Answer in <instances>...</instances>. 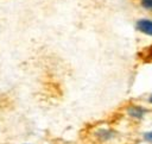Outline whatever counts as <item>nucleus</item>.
Here are the masks:
<instances>
[{"label":"nucleus","mask_w":152,"mask_h":144,"mask_svg":"<svg viewBox=\"0 0 152 144\" xmlns=\"http://www.w3.org/2000/svg\"><path fill=\"white\" fill-rule=\"evenodd\" d=\"M137 30L147 36H152V20L150 19H140L137 21Z\"/></svg>","instance_id":"f257e3e1"},{"label":"nucleus","mask_w":152,"mask_h":144,"mask_svg":"<svg viewBox=\"0 0 152 144\" xmlns=\"http://www.w3.org/2000/svg\"><path fill=\"white\" fill-rule=\"evenodd\" d=\"M146 109L141 106H138V105H133V106H129L127 108V113L129 117L134 118V119H142L146 114Z\"/></svg>","instance_id":"f03ea898"},{"label":"nucleus","mask_w":152,"mask_h":144,"mask_svg":"<svg viewBox=\"0 0 152 144\" xmlns=\"http://www.w3.org/2000/svg\"><path fill=\"white\" fill-rule=\"evenodd\" d=\"M97 136H99L102 140H107V139H109V138L113 137V132L109 131V130H101V131H99Z\"/></svg>","instance_id":"7ed1b4c3"},{"label":"nucleus","mask_w":152,"mask_h":144,"mask_svg":"<svg viewBox=\"0 0 152 144\" xmlns=\"http://www.w3.org/2000/svg\"><path fill=\"white\" fill-rule=\"evenodd\" d=\"M141 55H142V58H144V60H152V45H151L150 48L145 49V50L141 52Z\"/></svg>","instance_id":"20e7f679"},{"label":"nucleus","mask_w":152,"mask_h":144,"mask_svg":"<svg viewBox=\"0 0 152 144\" xmlns=\"http://www.w3.org/2000/svg\"><path fill=\"white\" fill-rule=\"evenodd\" d=\"M140 4L144 8L152 11V0H140Z\"/></svg>","instance_id":"39448f33"},{"label":"nucleus","mask_w":152,"mask_h":144,"mask_svg":"<svg viewBox=\"0 0 152 144\" xmlns=\"http://www.w3.org/2000/svg\"><path fill=\"white\" fill-rule=\"evenodd\" d=\"M144 139H145L147 143L152 144V130L148 131V132H145V133H144Z\"/></svg>","instance_id":"423d86ee"},{"label":"nucleus","mask_w":152,"mask_h":144,"mask_svg":"<svg viewBox=\"0 0 152 144\" xmlns=\"http://www.w3.org/2000/svg\"><path fill=\"white\" fill-rule=\"evenodd\" d=\"M148 101H150V102H151V104H152V94H151V95H150V98H148Z\"/></svg>","instance_id":"0eeeda50"}]
</instances>
